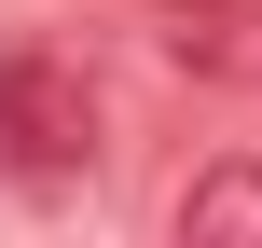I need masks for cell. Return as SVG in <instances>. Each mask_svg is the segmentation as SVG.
<instances>
[{
    "label": "cell",
    "instance_id": "7a4b0ae2",
    "mask_svg": "<svg viewBox=\"0 0 262 248\" xmlns=\"http://www.w3.org/2000/svg\"><path fill=\"white\" fill-rule=\"evenodd\" d=\"M180 235L207 248V235H249L262 248V166H193L180 179Z\"/></svg>",
    "mask_w": 262,
    "mask_h": 248
},
{
    "label": "cell",
    "instance_id": "6da1fadb",
    "mask_svg": "<svg viewBox=\"0 0 262 248\" xmlns=\"http://www.w3.org/2000/svg\"><path fill=\"white\" fill-rule=\"evenodd\" d=\"M97 138H111V110H97L83 55L69 41H0V166L28 193H69L97 166Z\"/></svg>",
    "mask_w": 262,
    "mask_h": 248
}]
</instances>
